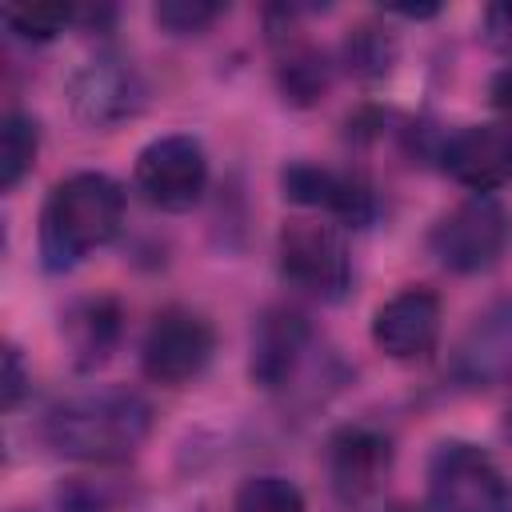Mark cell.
Returning a JSON list of instances; mask_svg holds the SVG:
<instances>
[{"mask_svg": "<svg viewBox=\"0 0 512 512\" xmlns=\"http://www.w3.org/2000/svg\"><path fill=\"white\" fill-rule=\"evenodd\" d=\"M280 88L296 104H312L328 88V64L316 48H292L280 64Z\"/></svg>", "mask_w": 512, "mask_h": 512, "instance_id": "obj_19", "label": "cell"}, {"mask_svg": "<svg viewBox=\"0 0 512 512\" xmlns=\"http://www.w3.org/2000/svg\"><path fill=\"white\" fill-rule=\"evenodd\" d=\"M308 340H312V328L304 320V312L288 308V304H272L256 316L252 324V340H248V376L256 388L264 392H276L284 388L304 352H308Z\"/></svg>", "mask_w": 512, "mask_h": 512, "instance_id": "obj_12", "label": "cell"}, {"mask_svg": "<svg viewBox=\"0 0 512 512\" xmlns=\"http://www.w3.org/2000/svg\"><path fill=\"white\" fill-rule=\"evenodd\" d=\"M60 504H64V512H108L116 500H112V492H100L88 480H80L68 496H60Z\"/></svg>", "mask_w": 512, "mask_h": 512, "instance_id": "obj_23", "label": "cell"}, {"mask_svg": "<svg viewBox=\"0 0 512 512\" xmlns=\"http://www.w3.org/2000/svg\"><path fill=\"white\" fill-rule=\"evenodd\" d=\"M328 484L344 504H360L372 492H380L388 468H392V440L368 424H344L328 436L324 448Z\"/></svg>", "mask_w": 512, "mask_h": 512, "instance_id": "obj_9", "label": "cell"}, {"mask_svg": "<svg viewBox=\"0 0 512 512\" xmlns=\"http://www.w3.org/2000/svg\"><path fill=\"white\" fill-rule=\"evenodd\" d=\"M72 20H76V8H68V4H12V8H4V24L20 40H52Z\"/></svg>", "mask_w": 512, "mask_h": 512, "instance_id": "obj_20", "label": "cell"}, {"mask_svg": "<svg viewBox=\"0 0 512 512\" xmlns=\"http://www.w3.org/2000/svg\"><path fill=\"white\" fill-rule=\"evenodd\" d=\"M280 188H284V200L292 204H304V208H316L340 224H352V228H364L376 212L372 204V188L348 172H336V168H320V164H288L280 172Z\"/></svg>", "mask_w": 512, "mask_h": 512, "instance_id": "obj_13", "label": "cell"}, {"mask_svg": "<svg viewBox=\"0 0 512 512\" xmlns=\"http://www.w3.org/2000/svg\"><path fill=\"white\" fill-rule=\"evenodd\" d=\"M508 244H512V212L496 196H480V192H472L452 212H444L428 232V248L440 260V268L460 276L488 272L492 264H500Z\"/></svg>", "mask_w": 512, "mask_h": 512, "instance_id": "obj_3", "label": "cell"}, {"mask_svg": "<svg viewBox=\"0 0 512 512\" xmlns=\"http://www.w3.org/2000/svg\"><path fill=\"white\" fill-rule=\"evenodd\" d=\"M504 440H508V444H512V408H508V412H504Z\"/></svg>", "mask_w": 512, "mask_h": 512, "instance_id": "obj_26", "label": "cell"}, {"mask_svg": "<svg viewBox=\"0 0 512 512\" xmlns=\"http://www.w3.org/2000/svg\"><path fill=\"white\" fill-rule=\"evenodd\" d=\"M68 100L88 128H112L144 108V80L120 56H92L72 72Z\"/></svg>", "mask_w": 512, "mask_h": 512, "instance_id": "obj_8", "label": "cell"}, {"mask_svg": "<svg viewBox=\"0 0 512 512\" xmlns=\"http://www.w3.org/2000/svg\"><path fill=\"white\" fill-rule=\"evenodd\" d=\"M396 60V40L384 32V28H372V24H360L348 40H344V64L348 72L364 76V80H376L392 68Z\"/></svg>", "mask_w": 512, "mask_h": 512, "instance_id": "obj_17", "label": "cell"}, {"mask_svg": "<svg viewBox=\"0 0 512 512\" xmlns=\"http://www.w3.org/2000/svg\"><path fill=\"white\" fill-rule=\"evenodd\" d=\"M136 192L160 212H188L208 184V156L192 136H156L140 148L132 168Z\"/></svg>", "mask_w": 512, "mask_h": 512, "instance_id": "obj_7", "label": "cell"}, {"mask_svg": "<svg viewBox=\"0 0 512 512\" xmlns=\"http://www.w3.org/2000/svg\"><path fill=\"white\" fill-rule=\"evenodd\" d=\"M64 336H68V348H72L76 364L92 368L112 352V344L120 336V308L112 300H84L68 312Z\"/></svg>", "mask_w": 512, "mask_h": 512, "instance_id": "obj_15", "label": "cell"}, {"mask_svg": "<svg viewBox=\"0 0 512 512\" xmlns=\"http://www.w3.org/2000/svg\"><path fill=\"white\" fill-rule=\"evenodd\" d=\"M276 264L280 276L316 300H340L352 280V256L344 232L328 220H288L276 236Z\"/></svg>", "mask_w": 512, "mask_h": 512, "instance_id": "obj_5", "label": "cell"}, {"mask_svg": "<svg viewBox=\"0 0 512 512\" xmlns=\"http://www.w3.org/2000/svg\"><path fill=\"white\" fill-rule=\"evenodd\" d=\"M220 12H224V8H220V4H212V0H160V4L152 8L156 24H160V28H168L172 36L204 32Z\"/></svg>", "mask_w": 512, "mask_h": 512, "instance_id": "obj_21", "label": "cell"}, {"mask_svg": "<svg viewBox=\"0 0 512 512\" xmlns=\"http://www.w3.org/2000/svg\"><path fill=\"white\" fill-rule=\"evenodd\" d=\"M232 512H304V496L284 476H248L232 500Z\"/></svg>", "mask_w": 512, "mask_h": 512, "instance_id": "obj_18", "label": "cell"}, {"mask_svg": "<svg viewBox=\"0 0 512 512\" xmlns=\"http://www.w3.org/2000/svg\"><path fill=\"white\" fill-rule=\"evenodd\" d=\"M432 512H512L508 472L468 440H444L428 460Z\"/></svg>", "mask_w": 512, "mask_h": 512, "instance_id": "obj_4", "label": "cell"}, {"mask_svg": "<svg viewBox=\"0 0 512 512\" xmlns=\"http://www.w3.org/2000/svg\"><path fill=\"white\" fill-rule=\"evenodd\" d=\"M28 392V368H24V356L16 344H4V376H0V400L4 408L12 412Z\"/></svg>", "mask_w": 512, "mask_h": 512, "instance_id": "obj_22", "label": "cell"}, {"mask_svg": "<svg viewBox=\"0 0 512 512\" xmlns=\"http://www.w3.org/2000/svg\"><path fill=\"white\" fill-rule=\"evenodd\" d=\"M36 148H40L36 120L24 112H8L0 128V188L4 192H12L28 176V168L36 164Z\"/></svg>", "mask_w": 512, "mask_h": 512, "instance_id": "obj_16", "label": "cell"}, {"mask_svg": "<svg viewBox=\"0 0 512 512\" xmlns=\"http://www.w3.org/2000/svg\"><path fill=\"white\" fill-rule=\"evenodd\" d=\"M444 172L464 184L468 192L492 196L496 188L512 184V124H468L444 140Z\"/></svg>", "mask_w": 512, "mask_h": 512, "instance_id": "obj_10", "label": "cell"}, {"mask_svg": "<svg viewBox=\"0 0 512 512\" xmlns=\"http://www.w3.org/2000/svg\"><path fill=\"white\" fill-rule=\"evenodd\" d=\"M488 100H492V108H496L500 116H508V124H512V60L492 76V84H488Z\"/></svg>", "mask_w": 512, "mask_h": 512, "instance_id": "obj_25", "label": "cell"}, {"mask_svg": "<svg viewBox=\"0 0 512 512\" xmlns=\"http://www.w3.org/2000/svg\"><path fill=\"white\" fill-rule=\"evenodd\" d=\"M452 372L472 388H496L512 380V296L488 304L464 328Z\"/></svg>", "mask_w": 512, "mask_h": 512, "instance_id": "obj_14", "label": "cell"}, {"mask_svg": "<svg viewBox=\"0 0 512 512\" xmlns=\"http://www.w3.org/2000/svg\"><path fill=\"white\" fill-rule=\"evenodd\" d=\"M152 432V408L132 388H88L60 400L44 416V440L64 460L84 464H120Z\"/></svg>", "mask_w": 512, "mask_h": 512, "instance_id": "obj_1", "label": "cell"}, {"mask_svg": "<svg viewBox=\"0 0 512 512\" xmlns=\"http://www.w3.org/2000/svg\"><path fill=\"white\" fill-rule=\"evenodd\" d=\"M380 512H408L404 504H392V508H380Z\"/></svg>", "mask_w": 512, "mask_h": 512, "instance_id": "obj_27", "label": "cell"}, {"mask_svg": "<svg viewBox=\"0 0 512 512\" xmlns=\"http://www.w3.org/2000/svg\"><path fill=\"white\" fill-rule=\"evenodd\" d=\"M484 40L492 48H512V0L484 8Z\"/></svg>", "mask_w": 512, "mask_h": 512, "instance_id": "obj_24", "label": "cell"}, {"mask_svg": "<svg viewBox=\"0 0 512 512\" xmlns=\"http://www.w3.org/2000/svg\"><path fill=\"white\" fill-rule=\"evenodd\" d=\"M216 352V332L212 324L192 312V308H164L144 332L140 344V368L152 384L180 388L196 380Z\"/></svg>", "mask_w": 512, "mask_h": 512, "instance_id": "obj_6", "label": "cell"}, {"mask_svg": "<svg viewBox=\"0 0 512 512\" xmlns=\"http://www.w3.org/2000/svg\"><path fill=\"white\" fill-rule=\"evenodd\" d=\"M440 340V296L432 288H400L372 316V344L388 360H424Z\"/></svg>", "mask_w": 512, "mask_h": 512, "instance_id": "obj_11", "label": "cell"}, {"mask_svg": "<svg viewBox=\"0 0 512 512\" xmlns=\"http://www.w3.org/2000/svg\"><path fill=\"white\" fill-rule=\"evenodd\" d=\"M124 224V188L104 172L60 180L40 212V260L48 272H68L88 252L104 248Z\"/></svg>", "mask_w": 512, "mask_h": 512, "instance_id": "obj_2", "label": "cell"}]
</instances>
